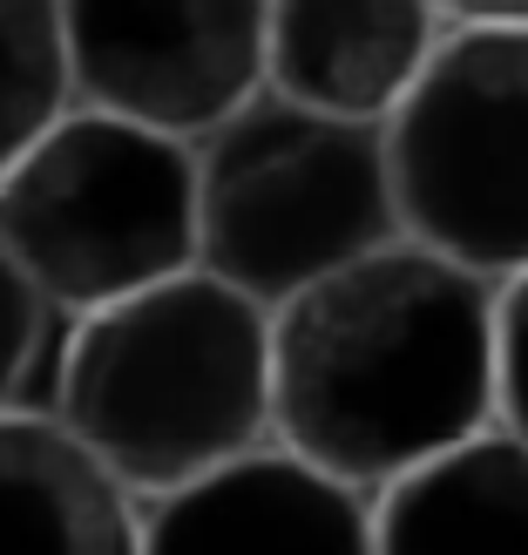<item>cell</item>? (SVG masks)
<instances>
[{
  "label": "cell",
  "instance_id": "ba28073f",
  "mask_svg": "<svg viewBox=\"0 0 528 555\" xmlns=\"http://www.w3.org/2000/svg\"><path fill=\"white\" fill-rule=\"evenodd\" d=\"M440 35L434 0H271L265 89L319 116L386 122L427 75Z\"/></svg>",
  "mask_w": 528,
  "mask_h": 555
},
{
  "label": "cell",
  "instance_id": "30bf717a",
  "mask_svg": "<svg viewBox=\"0 0 528 555\" xmlns=\"http://www.w3.org/2000/svg\"><path fill=\"white\" fill-rule=\"evenodd\" d=\"M373 555H528V448L488 427L379 488Z\"/></svg>",
  "mask_w": 528,
  "mask_h": 555
},
{
  "label": "cell",
  "instance_id": "277c9868",
  "mask_svg": "<svg viewBox=\"0 0 528 555\" xmlns=\"http://www.w3.org/2000/svg\"><path fill=\"white\" fill-rule=\"evenodd\" d=\"M0 244L68 319L197 271V143L68 102L0 177Z\"/></svg>",
  "mask_w": 528,
  "mask_h": 555
},
{
  "label": "cell",
  "instance_id": "9c48e42d",
  "mask_svg": "<svg viewBox=\"0 0 528 555\" xmlns=\"http://www.w3.org/2000/svg\"><path fill=\"white\" fill-rule=\"evenodd\" d=\"M136 548H143V502L48 406L0 413V555H136Z\"/></svg>",
  "mask_w": 528,
  "mask_h": 555
},
{
  "label": "cell",
  "instance_id": "5b68a950",
  "mask_svg": "<svg viewBox=\"0 0 528 555\" xmlns=\"http://www.w3.org/2000/svg\"><path fill=\"white\" fill-rule=\"evenodd\" d=\"M400 237L461 271H528V27H448L386 116Z\"/></svg>",
  "mask_w": 528,
  "mask_h": 555
},
{
  "label": "cell",
  "instance_id": "5bb4252c",
  "mask_svg": "<svg viewBox=\"0 0 528 555\" xmlns=\"http://www.w3.org/2000/svg\"><path fill=\"white\" fill-rule=\"evenodd\" d=\"M448 27H528V0H434Z\"/></svg>",
  "mask_w": 528,
  "mask_h": 555
},
{
  "label": "cell",
  "instance_id": "4fadbf2b",
  "mask_svg": "<svg viewBox=\"0 0 528 555\" xmlns=\"http://www.w3.org/2000/svg\"><path fill=\"white\" fill-rule=\"evenodd\" d=\"M41 332H48V305L0 244V413L21 406V386L41 359Z\"/></svg>",
  "mask_w": 528,
  "mask_h": 555
},
{
  "label": "cell",
  "instance_id": "8992f818",
  "mask_svg": "<svg viewBox=\"0 0 528 555\" xmlns=\"http://www.w3.org/2000/svg\"><path fill=\"white\" fill-rule=\"evenodd\" d=\"M265 14L271 0H62L68 95L204 143L265 95Z\"/></svg>",
  "mask_w": 528,
  "mask_h": 555
},
{
  "label": "cell",
  "instance_id": "3957f363",
  "mask_svg": "<svg viewBox=\"0 0 528 555\" xmlns=\"http://www.w3.org/2000/svg\"><path fill=\"white\" fill-rule=\"evenodd\" d=\"M400 237L386 122L252 95L197 143V264L278 312Z\"/></svg>",
  "mask_w": 528,
  "mask_h": 555
},
{
  "label": "cell",
  "instance_id": "7c38bea8",
  "mask_svg": "<svg viewBox=\"0 0 528 555\" xmlns=\"http://www.w3.org/2000/svg\"><path fill=\"white\" fill-rule=\"evenodd\" d=\"M494 427L528 448V271L494 285Z\"/></svg>",
  "mask_w": 528,
  "mask_h": 555
},
{
  "label": "cell",
  "instance_id": "6da1fadb",
  "mask_svg": "<svg viewBox=\"0 0 528 555\" xmlns=\"http://www.w3.org/2000/svg\"><path fill=\"white\" fill-rule=\"evenodd\" d=\"M494 427V285L413 237L271 312V440L359 494Z\"/></svg>",
  "mask_w": 528,
  "mask_h": 555
},
{
  "label": "cell",
  "instance_id": "52a82bcc",
  "mask_svg": "<svg viewBox=\"0 0 528 555\" xmlns=\"http://www.w3.org/2000/svg\"><path fill=\"white\" fill-rule=\"evenodd\" d=\"M136 555H373V494L319 475L271 440L204 481L143 502Z\"/></svg>",
  "mask_w": 528,
  "mask_h": 555
},
{
  "label": "cell",
  "instance_id": "8fae6325",
  "mask_svg": "<svg viewBox=\"0 0 528 555\" xmlns=\"http://www.w3.org/2000/svg\"><path fill=\"white\" fill-rule=\"evenodd\" d=\"M68 102L62 0H0V177Z\"/></svg>",
  "mask_w": 528,
  "mask_h": 555
},
{
  "label": "cell",
  "instance_id": "7a4b0ae2",
  "mask_svg": "<svg viewBox=\"0 0 528 555\" xmlns=\"http://www.w3.org/2000/svg\"><path fill=\"white\" fill-rule=\"evenodd\" d=\"M54 421L136 502L271 448V312L204 264L75 319Z\"/></svg>",
  "mask_w": 528,
  "mask_h": 555
}]
</instances>
